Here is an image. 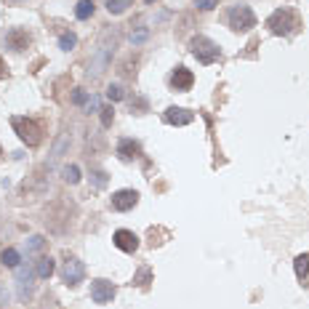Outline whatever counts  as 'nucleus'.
I'll list each match as a JSON object with an SVG mask.
<instances>
[{"mask_svg": "<svg viewBox=\"0 0 309 309\" xmlns=\"http://www.w3.org/2000/svg\"><path fill=\"white\" fill-rule=\"evenodd\" d=\"M61 179H64L67 184H77L80 181V168L77 165H64L61 168Z\"/></svg>", "mask_w": 309, "mask_h": 309, "instance_id": "20", "label": "nucleus"}, {"mask_svg": "<svg viewBox=\"0 0 309 309\" xmlns=\"http://www.w3.org/2000/svg\"><path fill=\"white\" fill-rule=\"evenodd\" d=\"M91 299L96 304H110L115 299V285L110 280H94L91 283Z\"/></svg>", "mask_w": 309, "mask_h": 309, "instance_id": "9", "label": "nucleus"}, {"mask_svg": "<svg viewBox=\"0 0 309 309\" xmlns=\"http://www.w3.org/2000/svg\"><path fill=\"white\" fill-rule=\"evenodd\" d=\"M147 35H150V32H147V27L136 29V32H131V43H134V45H142V43L147 40Z\"/></svg>", "mask_w": 309, "mask_h": 309, "instance_id": "27", "label": "nucleus"}, {"mask_svg": "<svg viewBox=\"0 0 309 309\" xmlns=\"http://www.w3.org/2000/svg\"><path fill=\"white\" fill-rule=\"evenodd\" d=\"M123 96L126 94H123V88L118 86V83H110V86H107V99H110V102H120Z\"/></svg>", "mask_w": 309, "mask_h": 309, "instance_id": "23", "label": "nucleus"}, {"mask_svg": "<svg viewBox=\"0 0 309 309\" xmlns=\"http://www.w3.org/2000/svg\"><path fill=\"white\" fill-rule=\"evenodd\" d=\"M150 277H152L150 267H142V269H139V275L134 277V283H131V285H139V288H144V285L150 283Z\"/></svg>", "mask_w": 309, "mask_h": 309, "instance_id": "22", "label": "nucleus"}, {"mask_svg": "<svg viewBox=\"0 0 309 309\" xmlns=\"http://www.w3.org/2000/svg\"><path fill=\"white\" fill-rule=\"evenodd\" d=\"M189 51H192V56H195L203 67L213 64V61L221 56V48L211 40V37H205V35H195V37H192V40H189Z\"/></svg>", "mask_w": 309, "mask_h": 309, "instance_id": "1", "label": "nucleus"}, {"mask_svg": "<svg viewBox=\"0 0 309 309\" xmlns=\"http://www.w3.org/2000/svg\"><path fill=\"white\" fill-rule=\"evenodd\" d=\"M43 245H45V240H43V237L40 235H32V237H29V243H27V251H40L43 248Z\"/></svg>", "mask_w": 309, "mask_h": 309, "instance_id": "26", "label": "nucleus"}, {"mask_svg": "<svg viewBox=\"0 0 309 309\" xmlns=\"http://www.w3.org/2000/svg\"><path fill=\"white\" fill-rule=\"evenodd\" d=\"M3 77H8V67H5L3 56H0V80H3Z\"/></svg>", "mask_w": 309, "mask_h": 309, "instance_id": "32", "label": "nucleus"}, {"mask_svg": "<svg viewBox=\"0 0 309 309\" xmlns=\"http://www.w3.org/2000/svg\"><path fill=\"white\" fill-rule=\"evenodd\" d=\"M11 126L16 131V136L24 142L27 147H37L43 142V128L37 126L32 118H19V115H13L11 118Z\"/></svg>", "mask_w": 309, "mask_h": 309, "instance_id": "2", "label": "nucleus"}, {"mask_svg": "<svg viewBox=\"0 0 309 309\" xmlns=\"http://www.w3.org/2000/svg\"><path fill=\"white\" fill-rule=\"evenodd\" d=\"M0 261H3L5 267H11V269H16L19 267V251L16 248H3V253H0Z\"/></svg>", "mask_w": 309, "mask_h": 309, "instance_id": "19", "label": "nucleus"}, {"mask_svg": "<svg viewBox=\"0 0 309 309\" xmlns=\"http://www.w3.org/2000/svg\"><path fill=\"white\" fill-rule=\"evenodd\" d=\"M5 45H8L11 51H16L21 53L24 48H29V35H27V29H21V27H13L5 32Z\"/></svg>", "mask_w": 309, "mask_h": 309, "instance_id": "11", "label": "nucleus"}, {"mask_svg": "<svg viewBox=\"0 0 309 309\" xmlns=\"http://www.w3.org/2000/svg\"><path fill=\"white\" fill-rule=\"evenodd\" d=\"M0 154H3V150H0Z\"/></svg>", "mask_w": 309, "mask_h": 309, "instance_id": "35", "label": "nucleus"}, {"mask_svg": "<svg viewBox=\"0 0 309 309\" xmlns=\"http://www.w3.org/2000/svg\"><path fill=\"white\" fill-rule=\"evenodd\" d=\"M144 3H147V5H152V3H154V0H144Z\"/></svg>", "mask_w": 309, "mask_h": 309, "instance_id": "33", "label": "nucleus"}, {"mask_svg": "<svg viewBox=\"0 0 309 309\" xmlns=\"http://www.w3.org/2000/svg\"><path fill=\"white\" fill-rule=\"evenodd\" d=\"M99 115H102V126L110 128V126H112V118H115V110H112V107H102V110H99Z\"/></svg>", "mask_w": 309, "mask_h": 309, "instance_id": "24", "label": "nucleus"}, {"mask_svg": "<svg viewBox=\"0 0 309 309\" xmlns=\"http://www.w3.org/2000/svg\"><path fill=\"white\" fill-rule=\"evenodd\" d=\"M118 157L123 163H134V160L142 157V144L136 142V139H120L118 142Z\"/></svg>", "mask_w": 309, "mask_h": 309, "instance_id": "8", "label": "nucleus"}, {"mask_svg": "<svg viewBox=\"0 0 309 309\" xmlns=\"http://www.w3.org/2000/svg\"><path fill=\"white\" fill-rule=\"evenodd\" d=\"M293 269H296V277H299V280H307V275H309V253H301V256H296V261H293Z\"/></svg>", "mask_w": 309, "mask_h": 309, "instance_id": "17", "label": "nucleus"}, {"mask_svg": "<svg viewBox=\"0 0 309 309\" xmlns=\"http://www.w3.org/2000/svg\"><path fill=\"white\" fill-rule=\"evenodd\" d=\"M227 21L235 32H248V29L256 27V13H253L248 5H232L229 13H227Z\"/></svg>", "mask_w": 309, "mask_h": 309, "instance_id": "3", "label": "nucleus"}, {"mask_svg": "<svg viewBox=\"0 0 309 309\" xmlns=\"http://www.w3.org/2000/svg\"><path fill=\"white\" fill-rule=\"evenodd\" d=\"M267 27L272 35H291L293 27H296V13L291 8H277L272 16L267 19Z\"/></svg>", "mask_w": 309, "mask_h": 309, "instance_id": "4", "label": "nucleus"}, {"mask_svg": "<svg viewBox=\"0 0 309 309\" xmlns=\"http://www.w3.org/2000/svg\"><path fill=\"white\" fill-rule=\"evenodd\" d=\"M94 184H96L99 189H102L104 184H107V173H104V171H96V173H94Z\"/></svg>", "mask_w": 309, "mask_h": 309, "instance_id": "30", "label": "nucleus"}, {"mask_svg": "<svg viewBox=\"0 0 309 309\" xmlns=\"http://www.w3.org/2000/svg\"><path fill=\"white\" fill-rule=\"evenodd\" d=\"M94 11H96V5H94V0H80V3L75 5V16L80 19V21H86L94 16Z\"/></svg>", "mask_w": 309, "mask_h": 309, "instance_id": "16", "label": "nucleus"}, {"mask_svg": "<svg viewBox=\"0 0 309 309\" xmlns=\"http://www.w3.org/2000/svg\"><path fill=\"white\" fill-rule=\"evenodd\" d=\"M128 5H134V0H107V11H110L112 16H120V13H126Z\"/></svg>", "mask_w": 309, "mask_h": 309, "instance_id": "18", "label": "nucleus"}, {"mask_svg": "<svg viewBox=\"0 0 309 309\" xmlns=\"http://www.w3.org/2000/svg\"><path fill=\"white\" fill-rule=\"evenodd\" d=\"M192 83H195V75H192V69L187 67H176L171 72V88L173 91H189Z\"/></svg>", "mask_w": 309, "mask_h": 309, "instance_id": "12", "label": "nucleus"}, {"mask_svg": "<svg viewBox=\"0 0 309 309\" xmlns=\"http://www.w3.org/2000/svg\"><path fill=\"white\" fill-rule=\"evenodd\" d=\"M86 102H88V94L83 88H75L72 91V104H77V107H86Z\"/></svg>", "mask_w": 309, "mask_h": 309, "instance_id": "25", "label": "nucleus"}, {"mask_svg": "<svg viewBox=\"0 0 309 309\" xmlns=\"http://www.w3.org/2000/svg\"><path fill=\"white\" fill-rule=\"evenodd\" d=\"M75 45H77V37H75L72 32H61V35H59V48H61V51H72Z\"/></svg>", "mask_w": 309, "mask_h": 309, "instance_id": "21", "label": "nucleus"}, {"mask_svg": "<svg viewBox=\"0 0 309 309\" xmlns=\"http://www.w3.org/2000/svg\"><path fill=\"white\" fill-rule=\"evenodd\" d=\"M86 110H88V112H99V110H102V102H99V96H88Z\"/></svg>", "mask_w": 309, "mask_h": 309, "instance_id": "29", "label": "nucleus"}, {"mask_svg": "<svg viewBox=\"0 0 309 309\" xmlns=\"http://www.w3.org/2000/svg\"><path fill=\"white\" fill-rule=\"evenodd\" d=\"M131 110H147V102H144V99H134V102H131Z\"/></svg>", "mask_w": 309, "mask_h": 309, "instance_id": "31", "label": "nucleus"}, {"mask_svg": "<svg viewBox=\"0 0 309 309\" xmlns=\"http://www.w3.org/2000/svg\"><path fill=\"white\" fill-rule=\"evenodd\" d=\"M35 275L40 277V280H48V277L53 275V259L48 256H40L35 261Z\"/></svg>", "mask_w": 309, "mask_h": 309, "instance_id": "15", "label": "nucleus"}, {"mask_svg": "<svg viewBox=\"0 0 309 309\" xmlns=\"http://www.w3.org/2000/svg\"><path fill=\"white\" fill-rule=\"evenodd\" d=\"M83 277H86V267H83L80 259H67L64 267H61V280L67 285H80Z\"/></svg>", "mask_w": 309, "mask_h": 309, "instance_id": "6", "label": "nucleus"}, {"mask_svg": "<svg viewBox=\"0 0 309 309\" xmlns=\"http://www.w3.org/2000/svg\"><path fill=\"white\" fill-rule=\"evenodd\" d=\"M195 5H197L200 11H211V8L219 5V0H195Z\"/></svg>", "mask_w": 309, "mask_h": 309, "instance_id": "28", "label": "nucleus"}, {"mask_svg": "<svg viewBox=\"0 0 309 309\" xmlns=\"http://www.w3.org/2000/svg\"><path fill=\"white\" fill-rule=\"evenodd\" d=\"M110 61H112V45L102 43V45H99V51H96V56H94V61H91V67H88V75L99 77L107 67H110Z\"/></svg>", "mask_w": 309, "mask_h": 309, "instance_id": "7", "label": "nucleus"}, {"mask_svg": "<svg viewBox=\"0 0 309 309\" xmlns=\"http://www.w3.org/2000/svg\"><path fill=\"white\" fill-rule=\"evenodd\" d=\"M11 3H21V0H11Z\"/></svg>", "mask_w": 309, "mask_h": 309, "instance_id": "34", "label": "nucleus"}, {"mask_svg": "<svg viewBox=\"0 0 309 309\" xmlns=\"http://www.w3.org/2000/svg\"><path fill=\"white\" fill-rule=\"evenodd\" d=\"M136 203H139V192H136V189H118V192L112 195V200H110L112 211H120V213L134 211Z\"/></svg>", "mask_w": 309, "mask_h": 309, "instance_id": "5", "label": "nucleus"}, {"mask_svg": "<svg viewBox=\"0 0 309 309\" xmlns=\"http://www.w3.org/2000/svg\"><path fill=\"white\" fill-rule=\"evenodd\" d=\"M112 243H115V248H120L123 253H134L139 248V237L131 229H118L112 235Z\"/></svg>", "mask_w": 309, "mask_h": 309, "instance_id": "10", "label": "nucleus"}, {"mask_svg": "<svg viewBox=\"0 0 309 309\" xmlns=\"http://www.w3.org/2000/svg\"><path fill=\"white\" fill-rule=\"evenodd\" d=\"M16 285H19V299L27 301V296L32 293V269L16 267Z\"/></svg>", "mask_w": 309, "mask_h": 309, "instance_id": "14", "label": "nucleus"}, {"mask_svg": "<svg viewBox=\"0 0 309 309\" xmlns=\"http://www.w3.org/2000/svg\"><path fill=\"white\" fill-rule=\"evenodd\" d=\"M192 115L189 110H184V107H168V110L163 112V120L168 123V126H189L192 123Z\"/></svg>", "mask_w": 309, "mask_h": 309, "instance_id": "13", "label": "nucleus"}]
</instances>
